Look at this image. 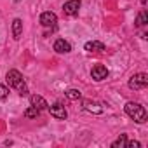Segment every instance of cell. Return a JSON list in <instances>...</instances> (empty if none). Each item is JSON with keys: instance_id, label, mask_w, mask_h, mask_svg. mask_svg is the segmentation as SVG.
<instances>
[{"instance_id": "6da1fadb", "label": "cell", "mask_w": 148, "mask_h": 148, "mask_svg": "<svg viewBox=\"0 0 148 148\" xmlns=\"http://www.w3.org/2000/svg\"><path fill=\"white\" fill-rule=\"evenodd\" d=\"M5 79H7L9 86L14 87L21 96H26V94H28V87H26V84H25V79H23V75H21L18 70H9Z\"/></svg>"}, {"instance_id": "7a4b0ae2", "label": "cell", "mask_w": 148, "mask_h": 148, "mask_svg": "<svg viewBox=\"0 0 148 148\" xmlns=\"http://www.w3.org/2000/svg\"><path fill=\"white\" fill-rule=\"evenodd\" d=\"M125 113H127L134 122H138V124H143V122H146V119H148V113H146L145 106L139 105V103H134V101H129V103L125 105Z\"/></svg>"}, {"instance_id": "3957f363", "label": "cell", "mask_w": 148, "mask_h": 148, "mask_svg": "<svg viewBox=\"0 0 148 148\" xmlns=\"http://www.w3.org/2000/svg\"><path fill=\"white\" fill-rule=\"evenodd\" d=\"M148 86V75L146 73H136L129 79V87L134 89V91H139V89H145Z\"/></svg>"}, {"instance_id": "277c9868", "label": "cell", "mask_w": 148, "mask_h": 148, "mask_svg": "<svg viewBox=\"0 0 148 148\" xmlns=\"http://www.w3.org/2000/svg\"><path fill=\"white\" fill-rule=\"evenodd\" d=\"M56 23H58V16H56L54 12H51V11L42 12V16H40V25H42L44 28H56Z\"/></svg>"}, {"instance_id": "5b68a950", "label": "cell", "mask_w": 148, "mask_h": 148, "mask_svg": "<svg viewBox=\"0 0 148 148\" xmlns=\"http://www.w3.org/2000/svg\"><path fill=\"white\" fill-rule=\"evenodd\" d=\"M47 108H49L51 115H52L54 119H58V120H64V119L68 117V113H66V110H64V106H63L61 103H54V105H51V106H47Z\"/></svg>"}, {"instance_id": "8992f818", "label": "cell", "mask_w": 148, "mask_h": 148, "mask_svg": "<svg viewBox=\"0 0 148 148\" xmlns=\"http://www.w3.org/2000/svg\"><path fill=\"white\" fill-rule=\"evenodd\" d=\"M91 77L94 79V80H105L106 77H108V68L105 66V64H96V66H92V70H91Z\"/></svg>"}, {"instance_id": "52a82bcc", "label": "cell", "mask_w": 148, "mask_h": 148, "mask_svg": "<svg viewBox=\"0 0 148 148\" xmlns=\"http://www.w3.org/2000/svg\"><path fill=\"white\" fill-rule=\"evenodd\" d=\"M79 9H80V0H68V2L63 5V11H64L66 16L79 14Z\"/></svg>"}, {"instance_id": "ba28073f", "label": "cell", "mask_w": 148, "mask_h": 148, "mask_svg": "<svg viewBox=\"0 0 148 148\" xmlns=\"http://www.w3.org/2000/svg\"><path fill=\"white\" fill-rule=\"evenodd\" d=\"M54 51L59 52V54H66V52L71 51V45H70V42H66L64 38H58V40L54 42Z\"/></svg>"}, {"instance_id": "9c48e42d", "label": "cell", "mask_w": 148, "mask_h": 148, "mask_svg": "<svg viewBox=\"0 0 148 148\" xmlns=\"http://www.w3.org/2000/svg\"><path fill=\"white\" fill-rule=\"evenodd\" d=\"M30 103H32V106H35V108L40 110V112H42V110H47V106H49L47 101H45L42 96H38V94H33V96L30 98Z\"/></svg>"}, {"instance_id": "30bf717a", "label": "cell", "mask_w": 148, "mask_h": 148, "mask_svg": "<svg viewBox=\"0 0 148 148\" xmlns=\"http://www.w3.org/2000/svg\"><path fill=\"white\" fill-rule=\"evenodd\" d=\"M84 108L87 112H91V113H101L103 112V105L98 103V101H91V99L84 101Z\"/></svg>"}, {"instance_id": "8fae6325", "label": "cell", "mask_w": 148, "mask_h": 148, "mask_svg": "<svg viewBox=\"0 0 148 148\" xmlns=\"http://www.w3.org/2000/svg\"><path fill=\"white\" fill-rule=\"evenodd\" d=\"M21 35H23V21H21L19 18H16V19L12 21V37H14L16 40H19Z\"/></svg>"}, {"instance_id": "7c38bea8", "label": "cell", "mask_w": 148, "mask_h": 148, "mask_svg": "<svg viewBox=\"0 0 148 148\" xmlns=\"http://www.w3.org/2000/svg\"><path fill=\"white\" fill-rule=\"evenodd\" d=\"M84 47H86V51H89V52H103V51H105V44H103V42H98V40L87 42Z\"/></svg>"}, {"instance_id": "4fadbf2b", "label": "cell", "mask_w": 148, "mask_h": 148, "mask_svg": "<svg viewBox=\"0 0 148 148\" xmlns=\"http://www.w3.org/2000/svg\"><path fill=\"white\" fill-rule=\"evenodd\" d=\"M64 94H66V98H68L70 101H79V99L82 98V92H80L79 89H68Z\"/></svg>"}, {"instance_id": "5bb4252c", "label": "cell", "mask_w": 148, "mask_h": 148, "mask_svg": "<svg viewBox=\"0 0 148 148\" xmlns=\"http://www.w3.org/2000/svg\"><path fill=\"white\" fill-rule=\"evenodd\" d=\"M38 115H40V110H37L35 106H30V108L25 110V117L26 119H37Z\"/></svg>"}, {"instance_id": "9a60e30c", "label": "cell", "mask_w": 148, "mask_h": 148, "mask_svg": "<svg viewBox=\"0 0 148 148\" xmlns=\"http://www.w3.org/2000/svg\"><path fill=\"white\" fill-rule=\"evenodd\" d=\"M125 143H127V136H125V134H120V136H119V139L112 143V148H124V146H125Z\"/></svg>"}, {"instance_id": "2e32d148", "label": "cell", "mask_w": 148, "mask_h": 148, "mask_svg": "<svg viewBox=\"0 0 148 148\" xmlns=\"http://www.w3.org/2000/svg\"><path fill=\"white\" fill-rule=\"evenodd\" d=\"M146 21H148V18H146V12L143 11V12L138 16V19H136V25H138V26H145V25H146Z\"/></svg>"}, {"instance_id": "e0dca14e", "label": "cell", "mask_w": 148, "mask_h": 148, "mask_svg": "<svg viewBox=\"0 0 148 148\" xmlns=\"http://www.w3.org/2000/svg\"><path fill=\"white\" fill-rule=\"evenodd\" d=\"M7 96H9V89L4 84H0V99H5Z\"/></svg>"}, {"instance_id": "ac0fdd59", "label": "cell", "mask_w": 148, "mask_h": 148, "mask_svg": "<svg viewBox=\"0 0 148 148\" xmlns=\"http://www.w3.org/2000/svg\"><path fill=\"white\" fill-rule=\"evenodd\" d=\"M139 146H141L139 141H127L125 143V148H139Z\"/></svg>"}, {"instance_id": "d6986e66", "label": "cell", "mask_w": 148, "mask_h": 148, "mask_svg": "<svg viewBox=\"0 0 148 148\" xmlns=\"http://www.w3.org/2000/svg\"><path fill=\"white\" fill-rule=\"evenodd\" d=\"M141 2H143V4H145V2H146V0H141Z\"/></svg>"}]
</instances>
